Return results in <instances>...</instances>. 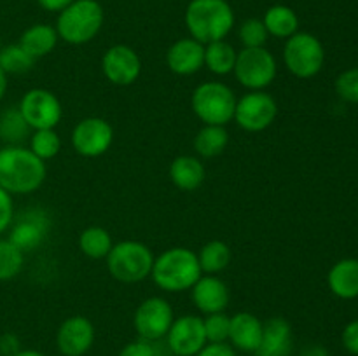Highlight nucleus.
<instances>
[{
	"mask_svg": "<svg viewBox=\"0 0 358 356\" xmlns=\"http://www.w3.org/2000/svg\"><path fill=\"white\" fill-rule=\"evenodd\" d=\"M48 177V168L30 149L6 145L0 149V187L10 195L38 191Z\"/></svg>",
	"mask_w": 358,
	"mask_h": 356,
	"instance_id": "1",
	"label": "nucleus"
},
{
	"mask_svg": "<svg viewBox=\"0 0 358 356\" xmlns=\"http://www.w3.org/2000/svg\"><path fill=\"white\" fill-rule=\"evenodd\" d=\"M201 274L198 253L191 248L173 246L154 258L150 278L163 292L178 293L191 290Z\"/></svg>",
	"mask_w": 358,
	"mask_h": 356,
	"instance_id": "2",
	"label": "nucleus"
},
{
	"mask_svg": "<svg viewBox=\"0 0 358 356\" xmlns=\"http://www.w3.org/2000/svg\"><path fill=\"white\" fill-rule=\"evenodd\" d=\"M184 20L191 37L206 45L231 34L234 10L227 0H191Z\"/></svg>",
	"mask_w": 358,
	"mask_h": 356,
	"instance_id": "3",
	"label": "nucleus"
},
{
	"mask_svg": "<svg viewBox=\"0 0 358 356\" xmlns=\"http://www.w3.org/2000/svg\"><path fill=\"white\" fill-rule=\"evenodd\" d=\"M103 20V7L96 0H73L59 13L55 28L63 42L83 45L100 34Z\"/></svg>",
	"mask_w": 358,
	"mask_h": 356,
	"instance_id": "4",
	"label": "nucleus"
},
{
	"mask_svg": "<svg viewBox=\"0 0 358 356\" xmlns=\"http://www.w3.org/2000/svg\"><path fill=\"white\" fill-rule=\"evenodd\" d=\"M154 253L145 243L135 239H124L114 243L105 257L108 274L119 283L133 285L147 279L152 272Z\"/></svg>",
	"mask_w": 358,
	"mask_h": 356,
	"instance_id": "5",
	"label": "nucleus"
},
{
	"mask_svg": "<svg viewBox=\"0 0 358 356\" xmlns=\"http://www.w3.org/2000/svg\"><path fill=\"white\" fill-rule=\"evenodd\" d=\"M236 94L220 80H206L199 84L191 96V108L203 124L227 126L234 119Z\"/></svg>",
	"mask_w": 358,
	"mask_h": 356,
	"instance_id": "6",
	"label": "nucleus"
},
{
	"mask_svg": "<svg viewBox=\"0 0 358 356\" xmlns=\"http://www.w3.org/2000/svg\"><path fill=\"white\" fill-rule=\"evenodd\" d=\"M325 63L324 44L308 31H297L283 45V65L297 79H313Z\"/></svg>",
	"mask_w": 358,
	"mask_h": 356,
	"instance_id": "7",
	"label": "nucleus"
},
{
	"mask_svg": "<svg viewBox=\"0 0 358 356\" xmlns=\"http://www.w3.org/2000/svg\"><path fill=\"white\" fill-rule=\"evenodd\" d=\"M233 73L248 91H264L275 82L278 63L266 47H243L238 52Z\"/></svg>",
	"mask_w": 358,
	"mask_h": 356,
	"instance_id": "8",
	"label": "nucleus"
},
{
	"mask_svg": "<svg viewBox=\"0 0 358 356\" xmlns=\"http://www.w3.org/2000/svg\"><path fill=\"white\" fill-rule=\"evenodd\" d=\"M278 115V103L266 91H248L238 98L233 121L247 133L268 129Z\"/></svg>",
	"mask_w": 358,
	"mask_h": 356,
	"instance_id": "9",
	"label": "nucleus"
},
{
	"mask_svg": "<svg viewBox=\"0 0 358 356\" xmlns=\"http://www.w3.org/2000/svg\"><path fill=\"white\" fill-rule=\"evenodd\" d=\"M17 110L31 131L35 129H55L63 117L62 101L52 91L34 87L20 100Z\"/></svg>",
	"mask_w": 358,
	"mask_h": 356,
	"instance_id": "10",
	"label": "nucleus"
},
{
	"mask_svg": "<svg viewBox=\"0 0 358 356\" xmlns=\"http://www.w3.org/2000/svg\"><path fill=\"white\" fill-rule=\"evenodd\" d=\"M173 307L163 297H149L136 307L133 316V327L140 339L154 342L166 337L173 323Z\"/></svg>",
	"mask_w": 358,
	"mask_h": 356,
	"instance_id": "11",
	"label": "nucleus"
},
{
	"mask_svg": "<svg viewBox=\"0 0 358 356\" xmlns=\"http://www.w3.org/2000/svg\"><path fill=\"white\" fill-rule=\"evenodd\" d=\"M73 150L79 156L93 159L108 152L114 142V128L101 117H86L77 122L70 135Z\"/></svg>",
	"mask_w": 358,
	"mask_h": 356,
	"instance_id": "12",
	"label": "nucleus"
},
{
	"mask_svg": "<svg viewBox=\"0 0 358 356\" xmlns=\"http://www.w3.org/2000/svg\"><path fill=\"white\" fill-rule=\"evenodd\" d=\"M101 72L114 86H131L142 73V59L129 45L115 44L101 56Z\"/></svg>",
	"mask_w": 358,
	"mask_h": 356,
	"instance_id": "13",
	"label": "nucleus"
},
{
	"mask_svg": "<svg viewBox=\"0 0 358 356\" xmlns=\"http://www.w3.org/2000/svg\"><path fill=\"white\" fill-rule=\"evenodd\" d=\"M49 227H51V222H49V216L45 215L44 209H27L17 216L14 215L13 223L9 227L10 234L7 239L16 244L23 253H27V251H34L35 248L44 243Z\"/></svg>",
	"mask_w": 358,
	"mask_h": 356,
	"instance_id": "14",
	"label": "nucleus"
},
{
	"mask_svg": "<svg viewBox=\"0 0 358 356\" xmlns=\"http://www.w3.org/2000/svg\"><path fill=\"white\" fill-rule=\"evenodd\" d=\"M166 344L175 356H196L206 346L203 318L184 314L171 323Z\"/></svg>",
	"mask_w": 358,
	"mask_h": 356,
	"instance_id": "15",
	"label": "nucleus"
},
{
	"mask_svg": "<svg viewBox=\"0 0 358 356\" xmlns=\"http://www.w3.org/2000/svg\"><path fill=\"white\" fill-rule=\"evenodd\" d=\"M94 325L86 316H70L56 332V346L63 356H84L94 344Z\"/></svg>",
	"mask_w": 358,
	"mask_h": 356,
	"instance_id": "16",
	"label": "nucleus"
},
{
	"mask_svg": "<svg viewBox=\"0 0 358 356\" xmlns=\"http://www.w3.org/2000/svg\"><path fill=\"white\" fill-rule=\"evenodd\" d=\"M191 299L199 313H203L205 316L213 313H224L231 300L229 286L215 274H201V278L191 288Z\"/></svg>",
	"mask_w": 358,
	"mask_h": 356,
	"instance_id": "17",
	"label": "nucleus"
},
{
	"mask_svg": "<svg viewBox=\"0 0 358 356\" xmlns=\"http://www.w3.org/2000/svg\"><path fill=\"white\" fill-rule=\"evenodd\" d=\"M166 65L175 75H194L205 66V44L192 37L178 38L168 47Z\"/></svg>",
	"mask_w": 358,
	"mask_h": 356,
	"instance_id": "18",
	"label": "nucleus"
},
{
	"mask_svg": "<svg viewBox=\"0 0 358 356\" xmlns=\"http://www.w3.org/2000/svg\"><path fill=\"white\" fill-rule=\"evenodd\" d=\"M294 348L292 327L285 318H269L262 327V339L255 356H290Z\"/></svg>",
	"mask_w": 358,
	"mask_h": 356,
	"instance_id": "19",
	"label": "nucleus"
},
{
	"mask_svg": "<svg viewBox=\"0 0 358 356\" xmlns=\"http://www.w3.org/2000/svg\"><path fill=\"white\" fill-rule=\"evenodd\" d=\"M262 323L255 314L248 311H240L234 316H231L229 325V339L234 349H240L245 353H255L262 339Z\"/></svg>",
	"mask_w": 358,
	"mask_h": 356,
	"instance_id": "20",
	"label": "nucleus"
},
{
	"mask_svg": "<svg viewBox=\"0 0 358 356\" xmlns=\"http://www.w3.org/2000/svg\"><path fill=\"white\" fill-rule=\"evenodd\" d=\"M329 290L338 299L352 300L358 297V258H341L327 274Z\"/></svg>",
	"mask_w": 358,
	"mask_h": 356,
	"instance_id": "21",
	"label": "nucleus"
},
{
	"mask_svg": "<svg viewBox=\"0 0 358 356\" xmlns=\"http://www.w3.org/2000/svg\"><path fill=\"white\" fill-rule=\"evenodd\" d=\"M206 178L205 164L196 156H178L170 164V180L184 192L198 191Z\"/></svg>",
	"mask_w": 358,
	"mask_h": 356,
	"instance_id": "22",
	"label": "nucleus"
},
{
	"mask_svg": "<svg viewBox=\"0 0 358 356\" xmlns=\"http://www.w3.org/2000/svg\"><path fill=\"white\" fill-rule=\"evenodd\" d=\"M58 40L59 37L55 27L45 23H37L31 24L30 28H27V30L21 34L17 44H20L28 54L34 56L35 59H38L51 54V52L55 51Z\"/></svg>",
	"mask_w": 358,
	"mask_h": 356,
	"instance_id": "23",
	"label": "nucleus"
},
{
	"mask_svg": "<svg viewBox=\"0 0 358 356\" xmlns=\"http://www.w3.org/2000/svg\"><path fill=\"white\" fill-rule=\"evenodd\" d=\"M262 23L271 37L285 38V40L299 31V17H297L296 10L282 6V3L269 7L262 17Z\"/></svg>",
	"mask_w": 358,
	"mask_h": 356,
	"instance_id": "24",
	"label": "nucleus"
},
{
	"mask_svg": "<svg viewBox=\"0 0 358 356\" xmlns=\"http://www.w3.org/2000/svg\"><path fill=\"white\" fill-rule=\"evenodd\" d=\"M229 143V133L226 126L203 124L194 136V150L199 157L212 159L220 156Z\"/></svg>",
	"mask_w": 358,
	"mask_h": 356,
	"instance_id": "25",
	"label": "nucleus"
},
{
	"mask_svg": "<svg viewBox=\"0 0 358 356\" xmlns=\"http://www.w3.org/2000/svg\"><path fill=\"white\" fill-rule=\"evenodd\" d=\"M238 51L224 38V40L210 42L205 45V66L213 75H229L234 70Z\"/></svg>",
	"mask_w": 358,
	"mask_h": 356,
	"instance_id": "26",
	"label": "nucleus"
},
{
	"mask_svg": "<svg viewBox=\"0 0 358 356\" xmlns=\"http://www.w3.org/2000/svg\"><path fill=\"white\" fill-rule=\"evenodd\" d=\"M231 258H233V251H231L229 244L220 239L208 241L206 244H203L198 253L203 274H219L224 269H227Z\"/></svg>",
	"mask_w": 358,
	"mask_h": 356,
	"instance_id": "27",
	"label": "nucleus"
},
{
	"mask_svg": "<svg viewBox=\"0 0 358 356\" xmlns=\"http://www.w3.org/2000/svg\"><path fill=\"white\" fill-rule=\"evenodd\" d=\"M114 246L112 236L107 229L100 225H90L79 234V250L93 260H101L108 255V251Z\"/></svg>",
	"mask_w": 358,
	"mask_h": 356,
	"instance_id": "28",
	"label": "nucleus"
},
{
	"mask_svg": "<svg viewBox=\"0 0 358 356\" xmlns=\"http://www.w3.org/2000/svg\"><path fill=\"white\" fill-rule=\"evenodd\" d=\"M35 61L37 59L28 54L20 44L2 45V49H0V68L7 75H21V73L30 72Z\"/></svg>",
	"mask_w": 358,
	"mask_h": 356,
	"instance_id": "29",
	"label": "nucleus"
},
{
	"mask_svg": "<svg viewBox=\"0 0 358 356\" xmlns=\"http://www.w3.org/2000/svg\"><path fill=\"white\" fill-rule=\"evenodd\" d=\"M28 124L24 122L23 115L16 108H7L0 114V138L7 142V145H20L27 138Z\"/></svg>",
	"mask_w": 358,
	"mask_h": 356,
	"instance_id": "30",
	"label": "nucleus"
},
{
	"mask_svg": "<svg viewBox=\"0 0 358 356\" xmlns=\"http://www.w3.org/2000/svg\"><path fill=\"white\" fill-rule=\"evenodd\" d=\"M23 251L9 239H0V283L16 278L23 271Z\"/></svg>",
	"mask_w": 358,
	"mask_h": 356,
	"instance_id": "31",
	"label": "nucleus"
},
{
	"mask_svg": "<svg viewBox=\"0 0 358 356\" xmlns=\"http://www.w3.org/2000/svg\"><path fill=\"white\" fill-rule=\"evenodd\" d=\"M28 149L45 163L52 159L62 150V138L56 129H35L30 135V147Z\"/></svg>",
	"mask_w": 358,
	"mask_h": 356,
	"instance_id": "32",
	"label": "nucleus"
},
{
	"mask_svg": "<svg viewBox=\"0 0 358 356\" xmlns=\"http://www.w3.org/2000/svg\"><path fill=\"white\" fill-rule=\"evenodd\" d=\"M238 37L243 47H264L268 42V30H266L264 23L259 17H250L241 23L240 30H238Z\"/></svg>",
	"mask_w": 358,
	"mask_h": 356,
	"instance_id": "33",
	"label": "nucleus"
},
{
	"mask_svg": "<svg viewBox=\"0 0 358 356\" xmlns=\"http://www.w3.org/2000/svg\"><path fill=\"white\" fill-rule=\"evenodd\" d=\"M229 325L231 316H227L226 313L206 314L203 318L206 342H227V339H229Z\"/></svg>",
	"mask_w": 358,
	"mask_h": 356,
	"instance_id": "34",
	"label": "nucleus"
},
{
	"mask_svg": "<svg viewBox=\"0 0 358 356\" xmlns=\"http://www.w3.org/2000/svg\"><path fill=\"white\" fill-rule=\"evenodd\" d=\"M336 93L348 103H358V66L345 70L336 79Z\"/></svg>",
	"mask_w": 358,
	"mask_h": 356,
	"instance_id": "35",
	"label": "nucleus"
},
{
	"mask_svg": "<svg viewBox=\"0 0 358 356\" xmlns=\"http://www.w3.org/2000/svg\"><path fill=\"white\" fill-rule=\"evenodd\" d=\"M14 220L13 195L0 187V234L7 232Z\"/></svg>",
	"mask_w": 358,
	"mask_h": 356,
	"instance_id": "36",
	"label": "nucleus"
},
{
	"mask_svg": "<svg viewBox=\"0 0 358 356\" xmlns=\"http://www.w3.org/2000/svg\"><path fill=\"white\" fill-rule=\"evenodd\" d=\"M119 356H156V349H154L152 342L145 341V339H138V341L128 342L119 351Z\"/></svg>",
	"mask_w": 358,
	"mask_h": 356,
	"instance_id": "37",
	"label": "nucleus"
},
{
	"mask_svg": "<svg viewBox=\"0 0 358 356\" xmlns=\"http://www.w3.org/2000/svg\"><path fill=\"white\" fill-rule=\"evenodd\" d=\"M343 348L350 353V355L358 356V320L350 321L345 327L341 334Z\"/></svg>",
	"mask_w": 358,
	"mask_h": 356,
	"instance_id": "38",
	"label": "nucleus"
},
{
	"mask_svg": "<svg viewBox=\"0 0 358 356\" xmlns=\"http://www.w3.org/2000/svg\"><path fill=\"white\" fill-rule=\"evenodd\" d=\"M196 356H236V353L227 342H206L205 348Z\"/></svg>",
	"mask_w": 358,
	"mask_h": 356,
	"instance_id": "39",
	"label": "nucleus"
},
{
	"mask_svg": "<svg viewBox=\"0 0 358 356\" xmlns=\"http://www.w3.org/2000/svg\"><path fill=\"white\" fill-rule=\"evenodd\" d=\"M17 351H21L20 339L14 334L0 335V356H13Z\"/></svg>",
	"mask_w": 358,
	"mask_h": 356,
	"instance_id": "40",
	"label": "nucleus"
},
{
	"mask_svg": "<svg viewBox=\"0 0 358 356\" xmlns=\"http://www.w3.org/2000/svg\"><path fill=\"white\" fill-rule=\"evenodd\" d=\"M37 2L42 9L49 10V13H62L73 0H37Z\"/></svg>",
	"mask_w": 358,
	"mask_h": 356,
	"instance_id": "41",
	"label": "nucleus"
},
{
	"mask_svg": "<svg viewBox=\"0 0 358 356\" xmlns=\"http://www.w3.org/2000/svg\"><path fill=\"white\" fill-rule=\"evenodd\" d=\"M7 87H9V75H7V73L0 68V101L6 98Z\"/></svg>",
	"mask_w": 358,
	"mask_h": 356,
	"instance_id": "42",
	"label": "nucleus"
},
{
	"mask_svg": "<svg viewBox=\"0 0 358 356\" xmlns=\"http://www.w3.org/2000/svg\"><path fill=\"white\" fill-rule=\"evenodd\" d=\"M13 356H45L44 353L37 351V349H21V351H17L16 355Z\"/></svg>",
	"mask_w": 358,
	"mask_h": 356,
	"instance_id": "43",
	"label": "nucleus"
},
{
	"mask_svg": "<svg viewBox=\"0 0 358 356\" xmlns=\"http://www.w3.org/2000/svg\"><path fill=\"white\" fill-rule=\"evenodd\" d=\"M304 356H327V351H325L324 348H318V346H315V348L308 349L306 355Z\"/></svg>",
	"mask_w": 358,
	"mask_h": 356,
	"instance_id": "44",
	"label": "nucleus"
},
{
	"mask_svg": "<svg viewBox=\"0 0 358 356\" xmlns=\"http://www.w3.org/2000/svg\"><path fill=\"white\" fill-rule=\"evenodd\" d=\"M0 49H2V37H0Z\"/></svg>",
	"mask_w": 358,
	"mask_h": 356,
	"instance_id": "45",
	"label": "nucleus"
}]
</instances>
